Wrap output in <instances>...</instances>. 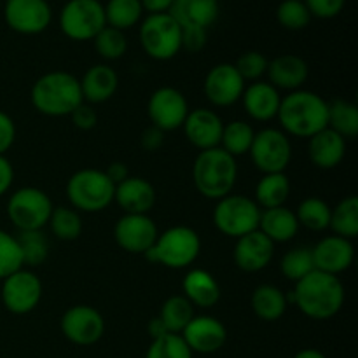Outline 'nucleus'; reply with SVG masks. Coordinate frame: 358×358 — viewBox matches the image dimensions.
Here are the masks:
<instances>
[{
  "label": "nucleus",
  "mask_w": 358,
  "mask_h": 358,
  "mask_svg": "<svg viewBox=\"0 0 358 358\" xmlns=\"http://www.w3.org/2000/svg\"><path fill=\"white\" fill-rule=\"evenodd\" d=\"M23 268V255L14 234L0 229V280Z\"/></svg>",
  "instance_id": "nucleus-44"
},
{
  "label": "nucleus",
  "mask_w": 358,
  "mask_h": 358,
  "mask_svg": "<svg viewBox=\"0 0 358 358\" xmlns=\"http://www.w3.org/2000/svg\"><path fill=\"white\" fill-rule=\"evenodd\" d=\"M17 245L23 255V266L37 268L49 257V240L44 231H17Z\"/></svg>",
  "instance_id": "nucleus-37"
},
{
  "label": "nucleus",
  "mask_w": 358,
  "mask_h": 358,
  "mask_svg": "<svg viewBox=\"0 0 358 358\" xmlns=\"http://www.w3.org/2000/svg\"><path fill=\"white\" fill-rule=\"evenodd\" d=\"M14 140H16V124L9 114L0 110V156H6Z\"/></svg>",
  "instance_id": "nucleus-48"
},
{
  "label": "nucleus",
  "mask_w": 358,
  "mask_h": 358,
  "mask_svg": "<svg viewBox=\"0 0 358 358\" xmlns=\"http://www.w3.org/2000/svg\"><path fill=\"white\" fill-rule=\"evenodd\" d=\"M145 358H192V352L180 334H164L152 339Z\"/></svg>",
  "instance_id": "nucleus-43"
},
{
  "label": "nucleus",
  "mask_w": 358,
  "mask_h": 358,
  "mask_svg": "<svg viewBox=\"0 0 358 358\" xmlns=\"http://www.w3.org/2000/svg\"><path fill=\"white\" fill-rule=\"evenodd\" d=\"M30 101L38 114L48 117H65L84 103L79 79L65 70L38 77L30 90Z\"/></svg>",
  "instance_id": "nucleus-3"
},
{
  "label": "nucleus",
  "mask_w": 358,
  "mask_h": 358,
  "mask_svg": "<svg viewBox=\"0 0 358 358\" xmlns=\"http://www.w3.org/2000/svg\"><path fill=\"white\" fill-rule=\"evenodd\" d=\"M140 45L156 62L173 59L182 51V28L170 13L149 14L138 30Z\"/></svg>",
  "instance_id": "nucleus-7"
},
{
  "label": "nucleus",
  "mask_w": 358,
  "mask_h": 358,
  "mask_svg": "<svg viewBox=\"0 0 358 358\" xmlns=\"http://www.w3.org/2000/svg\"><path fill=\"white\" fill-rule=\"evenodd\" d=\"M250 159L262 173H285L292 161V143L289 135L278 128H264L255 133Z\"/></svg>",
  "instance_id": "nucleus-11"
},
{
  "label": "nucleus",
  "mask_w": 358,
  "mask_h": 358,
  "mask_svg": "<svg viewBox=\"0 0 358 358\" xmlns=\"http://www.w3.org/2000/svg\"><path fill=\"white\" fill-rule=\"evenodd\" d=\"M70 119H72L73 126L77 129H83V131H90V129H93L98 124V115L90 103H80L70 114Z\"/></svg>",
  "instance_id": "nucleus-47"
},
{
  "label": "nucleus",
  "mask_w": 358,
  "mask_h": 358,
  "mask_svg": "<svg viewBox=\"0 0 358 358\" xmlns=\"http://www.w3.org/2000/svg\"><path fill=\"white\" fill-rule=\"evenodd\" d=\"M189 110L191 108L184 93L171 86L157 87L147 103V115L150 122L163 133L182 128Z\"/></svg>",
  "instance_id": "nucleus-13"
},
{
  "label": "nucleus",
  "mask_w": 358,
  "mask_h": 358,
  "mask_svg": "<svg viewBox=\"0 0 358 358\" xmlns=\"http://www.w3.org/2000/svg\"><path fill=\"white\" fill-rule=\"evenodd\" d=\"M311 16L318 20H332L345 9L346 0H303Z\"/></svg>",
  "instance_id": "nucleus-46"
},
{
  "label": "nucleus",
  "mask_w": 358,
  "mask_h": 358,
  "mask_svg": "<svg viewBox=\"0 0 358 358\" xmlns=\"http://www.w3.org/2000/svg\"><path fill=\"white\" fill-rule=\"evenodd\" d=\"M182 129H184L187 142L201 152V150L215 149L220 145L224 121L215 110L194 108V110H189Z\"/></svg>",
  "instance_id": "nucleus-20"
},
{
  "label": "nucleus",
  "mask_w": 358,
  "mask_h": 358,
  "mask_svg": "<svg viewBox=\"0 0 358 358\" xmlns=\"http://www.w3.org/2000/svg\"><path fill=\"white\" fill-rule=\"evenodd\" d=\"M159 229L149 213H124L114 226V240L128 254L143 255L154 247Z\"/></svg>",
  "instance_id": "nucleus-15"
},
{
  "label": "nucleus",
  "mask_w": 358,
  "mask_h": 358,
  "mask_svg": "<svg viewBox=\"0 0 358 358\" xmlns=\"http://www.w3.org/2000/svg\"><path fill=\"white\" fill-rule=\"evenodd\" d=\"M315 269L329 275L339 276L348 271L355 261V247L352 240L341 236H325L311 248Z\"/></svg>",
  "instance_id": "nucleus-19"
},
{
  "label": "nucleus",
  "mask_w": 358,
  "mask_h": 358,
  "mask_svg": "<svg viewBox=\"0 0 358 358\" xmlns=\"http://www.w3.org/2000/svg\"><path fill=\"white\" fill-rule=\"evenodd\" d=\"M280 271L290 282H299L301 278L315 271V262L311 248L308 247H296L287 252L280 262Z\"/></svg>",
  "instance_id": "nucleus-40"
},
{
  "label": "nucleus",
  "mask_w": 358,
  "mask_h": 358,
  "mask_svg": "<svg viewBox=\"0 0 358 358\" xmlns=\"http://www.w3.org/2000/svg\"><path fill=\"white\" fill-rule=\"evenodd\" d=\"M84 103H105L115 94L119 87V76L107 63L90 66L79 80Z\"/></svg>",
  "instance_id": "nucleus-24"
},
{
  "label": "nucleus",
  "mask_w": 358,
  "mask_h": 358,
  "mask_svg": "<svg viewBox=\"0 0 358 358\" xmlns=\"http://www.w3.org/2000/svg\"><path fill=\"white\" fill-rule=\"evenodd\" d=\"M180 336L192 353H201V355H212L219 352L227 341L226 325L219 318L210 315H199L192 318Z\"/></svg>",
  "instance_id": "nucleus-18"
},
{
  "label": "nucleus",
  "mask_w": 358,
  "mask_h": 358,
  "mask_svg": "<svg viewBox=\"0 0 358 358\" xmlns=\"http://www.w3.org/2000/svg\"><path fill=\"white\" fill-rule=\"evenodd\" d=\"M247 83L234 63H219L208 70L203 83L205 96L213 107H231L241 100Z\"/></svg>",
  "instance_id": "nucleus-17"
},
{
  "label": "nucleus",
  "mask_w": 358,
  "mask_h": 358,
  "mask_svg": "<svg viewBox=\"0 0 358 358\" xmlns=\"http://www.w3.org/2000/svg\"><path fill=\"white\" fill-rule=\"evenodd\" d=\"M143 7V13L149 14H163L170 13L173 0H140Z\"/></svg>",
  "instance_id": "nucleus-53"
},
{
  "label": "nucleus",
  "mask_w": 358,
  "mask_h": 358,
  "mask_svg": "<svg viewBox=\"0 0 358 358\" xmlns=\"http://www.w3.org/2000/svg\"><path fill=\"white\" fill-rule=\"evenodd\" d=\"M287 299L292 301L301 313L306 315L308 318L329 320L345 306L346 292L339 276L315 269L296 282L292 294Z\"/></svg>",
  "instance_id": "nucleus-1"
},
{
  "label": "nucleus",
  "mask_w": 358,
  "mask_h": 358,
  "mask_svg": "<svg viewBox=\"0 0 358 358\" xmlns=\"http://www.w3.org/2000/svg\"><path fill=\"white\" fill-rule=\"evenodd\" d=\"M308 156L318 170H334L346 154V140L331 128H325L308 138Z\"/></svg>",
  "instance_id": "nucleus-26"
},
{
  "label": "nucleus",
  "mask_w": 358,
  "mask_h": 358,
  "mask_svg": "<svg viewBox=\"0 0 358 358\" xmlns=\"http://www.w3.org/2000/svg\"><path fill=\"white\" fill-rule=\"evenodd\" d=\"M2 304L9 313L28 315L42 299V282L31 269L21 268L2 280Z\"/></svg>",
  "instance_id": "nucleus-12"
},
{
  "label": "nucleus",
  "mask_w": 358,
  "mask_h": 358,
  "mask_svg": "<svg viewBox=\"0 0 358 358\" xmlns=\"http://www.w3.org/2000/svg\"><path fill=\"white\" fill-rule=\"evenodd\" d=\"M170 14L180 28L208 30L220 14L219 0H173Z\"/></svg>",
  "instance_id": "nucleus-27"
},
{
  "label": "nucleus",
  "mask_w": 358,
  "mask_h": 358,
  "mask_svg": "<svg viewBox=\"0 0 358 358\" xmlns=\"http://www.w3.org/2000/svg\"><path fill=\"white\" fill-rule=\"evenodd\" d=\"M266 76L271 86H275L278 91L285 90L290 93V91L303 90V84L310 76V69L301 56L280 55L275 59H269Z\"/></svg>",
  "instance_id": "nucleus-23"
},
{
  "label": "nucleus",
  "mask_w": 358,
  "mask_h": 358,
  "mask_svg": "<svg viewBox=\"0 0 358 358\" xmlns=\"http://www.w3.org/2000/svg\"><path fill=\"white\" fill-rule=\"evenodd\" d=\"M276 119L282 131L297 138H311L329 124V101L310 90L290 91L282 96Z\"/></svg>",
  "instance_id": "nucleus-2"
},
{
  "label": "nucleus",
  "mask_w": 358,
  "mask_h": 358,
  "mask_svg": "<svg viewBox=\"0 0 358 358\" xmlns=\"http://www.w3.org/2000/svg\"><path fill=\"white\" fill-rule=\"evenodd\" d=\"M250 304L255 317L264 322H276L285 315L289 299L282 289L271 283H264L252 292Z\"/></svg>",
  "instance_id": "nucleus-30"
},
{
  "label": "nucleus",
  "mask_w": 358,
  "mask_h": 358,
  "mask_svg": "<svg viewBox=\"0 0 358 358\" xmlns=\"http://www.w3.org/2000/svg\"><path fill=\"white\" fill-rule=\"evenodd\" d=\"M147 332H149V336L152 339H157L161 338V336L164 334H170V332H166V329H164V325L161 324L159 318H152V320L149 322V325H147Z\"/></svg>",
  "instance_id": "nucleus-54"
},
{
  "label": "nucleus",
  "mask_w": 358,
  "mask_h": 358,
  "mask_svg": "<svg viewBox=\"0 0 358 358\" xmlns=\"http://www.w3.org/2000/svg\"><path fill=\"white\" fill-rule=\"evenodd\" d=\"M332 131L343 138H355L358 135V107L348 100H334L329 103V124Z\"/></svg>",
  "instance_id": "nucleus-36"
},
{
  "label": "nucleus",
  "mask_w": 358,
  "mask_h": 358,
  "mask_svg": "<svg viewBox=\"0 0 358 358\" xmlns=\"http://www.w3.org/2000/svg\"><path fill=\"white\" fill-rule=\"evenodd\" d=\"M269 59L266 58L262 52L259 51H247L243 55H240V58L236 59L234 66L240 72V76L243 77V80H261L266 76V70H268Z\"/></svg>",
  "instance_id": "nucleus-45"
},
{
  "label": "nucleus",
  "mask_w": 358,
  "mask_h": 358,
  "mask_svg": "<svg viewBox=\"0 0 358 358\" xmlns=\"http://www.w3.org/2000/svg\"><path fill=\"white\" fill-rule=\"evenodd\" d=\"M206 30L203 28H182V49L191 52H198L206 44Z\"/></svg>",
  "instance_id": "nucleus-49"
},
{
  "label": "nucleus",
  "mask_w": 358,
  "mask_h": 358,
  "mask_svg": "<svg viewBox=\"0 0 358 358\" xmlns=\"http://www.w3.org/2000/svg\"><path fill=\"white\" fill-rule=\"evenodd\" d=\"M48 224L52 234L62 241H76L83 234V219L72 206H55Z\"/></svg>",
  "instance_id": "nucleus-39"
},
{
  "label": "nucleus",
  "mask_w": 358,
  "mask_h": 358,
  "mask_svg": "<svg viewBox=\"0 0 358 358\" xmlns=\"http://www.w3.org/2000/svg\"><path fill=\"white\" fill-rule=\"evenodd\" d=\"M336 236L355 240L358 236V198L346 196L338 203L331 212V224H329Z\"/></svg>",
  "instance_id": "nucleus-34"
},
{
  "label": "nucleus",
  "mask_w": 358,
  "mask_h": 358,
  "mask_svg": "<svg viewBox=\"0 0 358 358\" xmlns=\"http://www.w3.org/2000/svg\"><path fill=\"white\" fill-rule=\"evenodd\" d=\"M194 306L184 296H171L161 306L157 318L170 334H182L189 322L194 318Z\"/></svg>",
  "instance_id": "nucleus-32"
},
{
  "label": "nucleus",
  "mask_w": 358,
  "mask_h": 358,
  "mask_svg": "<svg viewBox=\"0 0 358 358\" xmlns=\"http://www.w3.org/2000/svg\"><path fill=\"white\" fill-rule=\"evenodd\" d=\"M3 20L20 35H38L51 24L52 9L48 0H6Z\"/></svg>",
  "instance_id": "nucleus-14"
},
{
  "label": "nucleus",
  "mask_w": 358,
  "mask_h": 358,
  "mask_svg": "<svg viewBox=\"0 0 358 358\" xmlns=\"http://www.w3.org/2000/svg\"><path fill=\"white\" fill-rule=\"evenodd\" d=\"M52 201L42 189L21 187L9 196L7 217L17 231H38L48 226Z\"/></svg>",
  "instance_id": "nucleus-10"
},
{
  "label": "nucleus",
  "mask_w": 358,
  "mask_h": 358,
  "mask_svg": "<svg viewBox=\"0 0 358 358\" xmlns=\"http://www.w3.org/2000/svg\"><path fill=\"white\" fill-rule=\"evenodd\" d=\"M194 187L203 198L219 201L231 194L238 180L236 157L229 156L220 147L201 150L192 164Z\"/></svg>",
  "instance_id": "nucleus-4"
},
{
  "label": "nucleus",
  "mask_w": 358,
  "mask_h": 358,
  "mask_svg": "<svg viewBox=\"0 0 358 358\" xmlns=\"http://www.w3.org/2000/svg\"><path fill=\"white\" fill-rule=\"evenodd\" d=\"M294 358H327L320 350H315V348H304L301 352H297Z\"/></svg>",
  "instance_id": "nucleus-55"
},
{
  "label": "nucleus",
  "mask_w": 358,
  "mask_h": 358,
  "mask_svg": "<svg viewBox=\"0 0 358 358\" xmlns=\"http://www.w3.org/2000/svg\"><path fill=\"white\" fill-rule=\"evenodd\" d=\"M299 227L296 212L289 210L287 206H278V208H269L261 212L259 231L275 245L292 241L299 233Z\"/></svg>",
  "instance_id": "nucleus-29"
},
{
  "label": "nucleus",
  "mask_w": 358,
  "mask_h": 358,
  "mask_svg": "<svg viewBox=\"0 0 358 358\" xmlns=\"http://www.w3.org/2000/svg\"><path fill=\"white\" fill-rule=\"evenodd\" d=\"M241 101H243L248 117L259 122H268L278 115L282 94L268 80H255V83L245 86Z\"/></svg>",
  "instance_id": "nucleus-22"
},
{
  "label": "nucleus",
  "mask_w": 358,
  "mask_h": 358,
  "mask_svg": "<svg viewBox=\"0 0 358 358\" xmlns=\"http://www.w3.org/2000/svg\"><path fill=\"white\" fill-rule=\"evenodd\" d=\"M14 182V168L13 163L6 156H0V196L7 194L13 187Z\"/></svg>",
  "instance_id": "nucleus-51"
},
{
  "label": "nucleus",
  "mask_w": 358,
  "mask_h": 358,
  "mask_svg": "<svg viewBox=\"0 0 358 358\" xmlns=\"http://www.w3.org/2000/svg\"><path fill=\"white\" fill-rule=\"evenodd\" d=\"M59 329L72 345L91 346L103 338L105 320L100 311L93 306L76 304L63 313Z\"/></svg>",
  "instance_id": "nucleus-16"
},
{
  "label": "nucleus",
  "mask_w": 358,
  "mask_h": 358,
  "mask_svg": "<svg viewBox=\"0 0 358 358\" xmlns=\"http://www.w3.org/2000/svg\"><path fill=\"white\" fill-rule=\"evenodd\" d=\"M93 42L96 52L105 62H115V59L122 58L128 51V38H126L124 31L115 30L112 27L101 28L100 34L93 38Z\"/></svg>",
  "instance_id": "nucleus-41"
},
{
  "label": "nucleus",
  "mask_w": 358,
  "mask_h": 358,
  "mask_svg": "<svg viewBox=\"0 0 358 358\" xmlns=\"http://www.w3.org/2000/svg\"><path fill=\"white\" fill-rule=\"evenodd\" d=\"M234 262L245 273H257L268 268L275 257V243L261 231H252L238 238L233 252Z\"/></svg>",
  "instance_id": "nucleus-21"
},
{
  "label": "nucleus",
  "mask_w": 358,
  "mask_h": 358,
  "mask_svg": "<svg viewBox=\"0 0 358 358\" xmlns=\"http://www.w3.org/2000/svg\"><path fill=\"white\" fill-rule=\"evenodd\" d=\"M276 20L285 30L297 31L306 28L313 16L303 0H282L276 9Z\"/></svg>",
  "instance_id": "nucleus-42"
},
{
  "label": "nucleus",
  "mask_w": 358,
  "mask_h": 358,
  "mask_svg": "<svg viewBox=\"0 0 358 358\" xmlns=\"http://www.w3.org/2000/svg\"><path fill=\"white\" fill-rule=\"evenodd\" d=\"M261 212L257 203L241 194H227L213 208V226L224 234L238 240L259 229Z\"/></svg>",
  "instance_id": "nucleus-8"
},
{
  "label": "nucleus",
  "mask_w": 358,
  "mask_h": 358,
  "mask_svg": "<svg viewBox=\"0 0 358 358\" xmlns=\"http://www.w3.org/2000/svg\"><path fill=\"white\" fill-rule=\"evenodd\" d=\"M290 196V180L285 173H266L255 185V198L261 210L285 206Z\"/></svg>",
  "instance_id": "nucleus-31"
},
{
  "label": "nucleus",
  "mask_w": 358,
  "mask_h": 358,
  "mask_svg": "<svg viewBox=\"0 0 358 358\" xmlns=\"http://www.w3.org/2000/svg\"><path fill=\"white\" fill-rule=\"evenodd\" d=\"M115 185L103 170L83 168L66 182V198L77 212L98 213L114 203Z\"/></svg>",
  "instance_id": "nucleus-6"
},
{
  "label": "nucleus",
  "mask_w": 358,
  "mask_h": 358,
  "mask_svg": "<svg viewBox=\"0 0 358 358\" xmlns=\"http://www.w3.org/2000/svg\"><path fill=\"white\" fill-rule=\"evenodd\" d=\"M107 27L115 30H129L142 21L143 7L140 0H108L103 3Z\"/></svg>",
  "instance_id": "nucleus-33"
},
{
  "label": "nucleus",
  "mask_w": 358,
  "mask_h": 358,
  "mask_svg": "<svg viewBox=\"0 0 358 358\" xmlns=\"http://www.w3.org/2000/svg\"><path fill=\"white\" fill-rule=\"evenodd\" d=\"M140 143H142V149L147 150V152H156L157 149H161V147H163L164 133L161 131V129H157L156 126L150 124L149 128L143 129Z\"/></svg>",
  "instance_id": "nucleus-50"
},
{
  "label": "nucleus",
  "mask_w": 358,
  "mask_h": 358,
  "mask_svg": "<svg viewBox=\"0 0 358 358\" xmlns=\"http://www.w3.org/2000/svg\"><path fill=\"white\" fill-rule=\"evenodd\" d=\"M182 296L194 308L210 310L220 301V285L212 273L194 268L182 280Z\"/></svg>",
  "instance_id": "nucleus-28"
},
{
  "label": "nucleus",
  "mask_w": 358,
  "mask_h": 358,
  "mask_svg": "<svg viewBox=\"0 0 358 358\" xmlns=\"http://www.w3.org/2000/svg\"><path fill=\"white\" fill-rule=\"evenodd\" d=\"M103 171L107 173V177L110 178L112 184H114V185L121 184L122 180H126V178L129 177L128 166H126L124 163H121V161H115V163L108 164L107 170H103Z\"/></svg>",
  "instance_id": "nucleus-52"
},
{
  "label": "nucleus",
  "mask_w": 358,
  "mask_h": 358,
  "mask_svg": "<svg viewBox=\"0 0 358 358\" xmlns=\"http://www.w3.org/2000/svg\"><path fill=\"white\" fill-rule=\"evenodd\" d=\"M254 136V128L247 121L236 119V121H231L227 124H224L222 138H220L219 147L233 157L245 156L250 150Z\"/></svg>",
  "instance_id": "nucleus-35"
},
{
  "label": "nucleus",
  "mask_w": 358,
  "mask_h": 358,
  "mask_svg": "<svg viewBox=\"0 0 358 358\" xmlns=\"http://www.w3.org/2000/svg\"><path fill=\"white\" fill-rule=\"evenodd\" d=\"M114 201L124 213H149L156 205V189L142 177H131L115 185Z\"/></svg>",
  "instance_id": "nucleus-25"
},
{
  "label": "nucleus",
  "mask_w": 358,
  "mask_h": 358,
  "mask_svg": "<svg viewBox=\"0 0 358 358\" xmlns=\"http://www.w3.org/2000/svg\"><path fill=\"white\" fill-rule=\"evenodd\" d=\"M331 212L332 208L317 196H310V198L303 199L296 210V217L299 226L306 227L310 231H325L329 229L331 224Z\"/></svg>",
  "instance_id": "nucleus-38"
},
{
  "label": "nucleus",
  "mask_w": 358,
  "mask_h": 358,
  "mask_svg": "<svg viewBox=\"0 0 358 358\" xmlns=\"http://www.w3.org/2000/svg\"><path fill=\"white\" fill-rule=\"evenodd\" d=\"M58 24L70 41H93L107 27L103 3L100 0H69L59 10Z\"/></svg>",
  "instance_id": "nucleus-9"
},
{
  "label": "nucleus",
  "mask_w": 358,
  "mask_h": 358,
  "mask_svg": "<svg viewBox=\"0 0 358 358\" xmlns=\"http://www.w3.org/2000/svg\"><path fill=\"white\" fill-rule=\"evenodd\" d=\"M201 252V238L192 227L173 226L159 233L156 243L147 250L145 257L154 264L170 269H185L194 264Z\"/></svg>",
  "instance_id": "nucleus-5"
}]
</instances>
